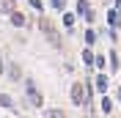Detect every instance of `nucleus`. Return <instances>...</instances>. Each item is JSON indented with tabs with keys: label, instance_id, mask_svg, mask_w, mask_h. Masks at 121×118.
Segmentation results:
<instances>
[{
	"label": "nucleus",
	"instance_id": "nucleus-15",
	"mask_svg": "<svg viewBox=\"0 0 121 118\" xmlns=\"http://www.w3.org/2000/svg\"><path fill=\"white\" fill-rule=\"evenodd\" d=\"M116 6H118V8H121V0H116Z\"/></svg>",
	"mask_w": 121,
	"mask_h": 118
},
{
	"label": "nucleus",
	"instance_id": "nucleus-16",
	"mask_svg": "<svg viewBox=\"0 0 121 118\" xmlns=\"http://www.w3.org/2000/svg\"><path fill=\"white\" fill-rule=\"evenodd\" d=\"M118 99H121V88H118Z\"/></svg>",
	"mask_w": 121,
	"mask_h": 118
},
{
	"label": "nucleus",
	"instance_id": "nucleus-5",
	"mask_svg": "<svg viewBox=\"0 0 121 118\" xmlns=\"http://www.w3.org/2000/svg\"><path fill=\"white\" fill-rule=\"evenodd\" d=\"M11 22L14 25H25V17L19 14V11H11Z\"/></svg>",
	"mask_w": 121,
	"mask_h": 118
},
{
	"label": "nucleus",
	"instance_id": "nucleus-4",
	"mask_svg": "<svg viewBox=\"0 0 121 118\" xmlns=\"http://www.w3.org/2000/svg\"><path fill=\"white\" fill-rule=\"evenodd\" d=\"M0 11L3 14H11L14 11V0H0Z\"/></svg>",
	"mask_w": 121,
	"mask_h": 118
},
{
	"label": "nucleus",
	"instance_id": "nucleus-9",
	"mask_svg": "<svg viewBox=\"0 0 121 118\" xmlns=\"http://www.w3.org/2000/svg\"><path fill=\"white\" fill-rule=\"evenodd\" d=\"M85 41H88V44H94V41H96V33H94V30H88V33H85Z\"/></svg>",
	"mask_w": 121,
	"mask_h": 118
},
{
	"label": "nucleus",
	"instance_id": "nucleus-2",
	"mask_svg": "<svg viewBox=\"0 0 121 118\" xmlns=\"http://www.w3.org/2000/svg\"><path fill=\"white\" fill-rule=\"evenodd\" d=\"M72 102L74 104H85L88 102V91H85L83 82H74V85H72Z\"/></svg>",
	"mask_w": 121,
	"mask_h": 118
},
{
	"label": "nucleus",
	"instance_id": "nucleus-11",
	"mask_svg": "<svg viewBox=\"0 0 121 118\" xmlns=\"http://www.w3.org/2000/svg\"><path fill=\"white\" fill-rule=\"evenodd\" d=\"M63 22H66L69 28H72V25H74V17H72V14H63Z\"/></svg>",
	"mask_w": 121,
	"mask_h": 118
},
{
	"label": "nucleus",
	"instance_id": "nucleus-14",
	"mask_svg": "<svg viewBox=\"0 0 121 118\" xmlns=\"http://www.w3.org/2000/svg\"><path fill=\"white\" fill-rule=\"evenodd\" d=\"M0 74H3V60H0Z\"/></svg>",
	"mask_w": 121,
	"mask_h": 118
},
{
	"label": "nucleus",
	"instance_id": "nucleus-7",
	"mask_svg": "<svg viewBox=\"0 0 121 118\" xmlns=\"http://www.w3.org/2000/svg\"><path fill=\"white\" fill-rule=\"evenodd\" d=\"M47 118H66V113H63V110H50Z\"/></svg>",
	"mask_w": 121,
	"mask_h": 118
},
{
	"label": "nucleus",
	"instance_id": "nucleus-1",
	"mask_svg": "<svg viewBox=\"0 0 121 118\" xmlns=\"http://www.w3.org/2000/svg\"><path fill=\"white\" fill-rule=\"evenodd\" d=\"M39 28L47 33V38H50V44H52V47H60V38H58V33H55V25H52L50 17H41V19H39Z\"/></svg>",
	"mask_w": 121,
	"mask_h": 118
},
{
	"label": "nucleus",
	"instance_id": "nucleus-13",
	"mask_svg": "<svg viewBox=\"0 0 121 118\" xmlns=\"http://www.w3.org/2000/svg\"><path fill=\"white\" fill-rule=\"evenodd\" d=\"M110 66H113V69H118V58H116V52H110Z\"/></svg>",
	"mask_w": 121,
	"mask_h": 118
},
{
	"label": "nucleus",
	"instance_id": "nucleus-10",
	"mask_svg": "<svg viewBox=\"0 0 121 118\" xmlns=\"http://www.w3.org/2000/svg\"><path fill=\"white\" fill-rule=\"evenodd\" d=\"M83 60H85V63H94V55H91V50H85V52H83Z\"/></svg>",
	"mask_w": 121,
	"mask_h": 118
},
{
	"label": "nucleus",
	"instance_id": "nucleus-12",
	"mask_svg": "<svg viewBox=\"0 0 121 118\" xmlns=\"http://www.w3.org/2000/svg\"><path fill=\"white\" fill-rule=\"evenodd\" d=\"M8 77H11V80H14V77H19V69H17V66H11V69H8Z\"/></svg>",
	"mask_w": 121,
	"mask_h": 118
},
{
	"label": "nucleus",
	"instance_id": "nucleus-8",
	"mask_svg": "<svg viewBox=\"0 0 121 118\" xmlns=\"http://www.w3.org/2000/svg\"><path fill=\"white\" fill-rule=\"evenodd\" d=\"M0 107H11V96H6V93H0Z\"/></svg>",
	"mask_w": 121,
	"mask_h": 118
},
{
	"label": "nucleus",
	"instance_id": "nucleus-6",
	"mask_svg": "<svg viewBox=\"0 0 121 118\" xmlns=\"http://www.w3.org/2000/svg\"><path fill=\"white\" fill-rule=\"evenodd\" d=\"M107 19H110V25H113V28L121 22V19H118V11H110V14H107Z\"/></svg>",
	"mask_w": 121,
	"mask_h": 118
},
{
	"label": "nucleus",
	"instance_id": "nucleus-3",
	"mask_svg": "<svg viewBox=\"0 0 121 118\" xmlns=\"http://www.w3.org/2000/svg\"><path fill=\"white\" fill-rule=\"evenodd\" d=\"M94 82H96V91H99V93H105V91H107V85H110V82H107V77H105V74H99V77H96V80H94Z\"/></svg>",
	"mask_w": 121,
	"mask_h": 118
}]
</instances>
